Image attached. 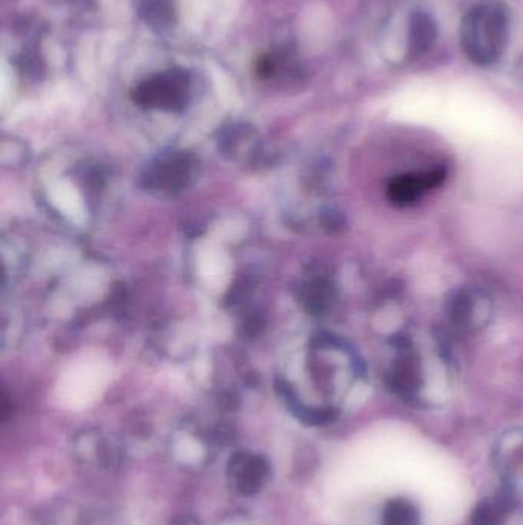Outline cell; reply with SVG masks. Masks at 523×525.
Returning a JSON list of instances; mask_svg holds the SVG:
<instances>
[{"label": "cell", "instance_id": "obj_1", "mask_svg": "<svg viewBox=\"0 0 523 525\" xmlns=\"http://www.w3.org/2000/svg\"><path fill=\"white\" fill-rule=\"evenodd\" d=\"M510 40V17L500 4H481L471 8L461 22L459 43L470 62L491 67L499 62Z\"/></svg>", "mask_w": 523, "mask_h": 525}, {"label": "cell", "instance_id": "obj_2", "mask_svg": "<svg viewBox=\"0 0 523 525\" xmlns=\"http://www.w3.org/2000/svg\"><path fill=\"white\" fill-rule=\"evenodd\" d=\"M393 349L395 354L385 372V383L402 400L408 403H422L427 372L421 352L413 341L405 337L396 340Z\"/></svg>", "mask_w": 523, "mask_h": 525}, {"label": "cell", "instance_id": "obj_3", "mask_svg": "<svg viewBox=\"0 0 523 525\" xmlns=\"http://www.w3.org/2000/svg\"><path fill=\"white\" fill-rule=\"evenodd\" d=\"M494 304L490 295L477 286L454 289L445 301L447 320L462 334L484 331L493 318Z\"/></svg>", "mask_w": 523, "mask_h": 525}, {"label": "cell", "instance_id": "obj_4", "mask_svg": "<svg viewBox=\"0 0 523 525\" xmlns=\"http://www.w3.org/2000/svg\"><path fill=\"white\" fill-rule=\"evenodd\" d=\"M444 179L442 169L398 175L387 186V197L398 208H408L416 205L431 189L438 188Z\"/></svg>", "mask_w": 523, "mask_h": 525}, {"label": "cell", "instance_id": "obj_5", "mask_svg": "<svg viewBox=\"0 0 523 525\" xmlns=\"http://www.w3.org/2000/svg\"><path fill=\"white\" fill-rule=\"evenodd\" d=\"M497 467L510 493L523 484V429L511 430L497 444Z\"/></svg>", "mask_w": 523, "mask_h": 525}, {"label": "cell", "instance_id": "obj_6", "mask_svg": "<svg viewBox=\"0 0 523 525\" xmlns=\"http://www.w3.org/2000/svg\"><path fill=\"white\" fill-rule=\"evenodd\" d=\"M438 24L430 13L424 10H415L408 19L407 30V59L410 62L424 57L438 40Z\"/></svg>", "mask_w": 523, "mask_h": 525}, {"label": "cell", "instance_id": "obj_7", "mask_svg": "<svg viewBox=\"0 0 523 525\" xmlns=\"http://www.w3.org/2000/svg\"><path fill=\"white\" fill-rule=\"evenodd\" d=\"M229 473L234 479L235 486L241 493H255L263 486L264 479L269 473L266 461L260 456L249 453H238L231 459Z\"/></svg>", "mask_w": 523, "mask_h": 525}, {"label": "cell", "instance_id": "obj_8", "mask_svg": "<svg viewBox=\"0 0 523 525\" xmlns=\"http://www.w3.org/2000/svg\"><path fill=\"white\" fill-rule=\"evenodd\" d=\"M514 509L513 493L485 499L474 510L471 525H505Z\"/></svg>", "mask_w": 523, "mask_h": 525}, {"label": "cell", "instance_id": "obj_9", "mask_svg": "<svg viewBox=\"0 0 523 525\" xmlns=\"http://www.w3.org/2000/svg\"><path fill=\"white\" fill-rule=\"evenodd\" d=\"M137 94L148 105L174 106L181 100V86L177 77L162 76L140 86Z\"/></svg>", "mask_w": 523, "mask_h": 525}, {"label": "cell", "instance_id": "obj_10", "mask_svg": "<svg viewBox=\"0 0 523 525\" xmlns=\"http://www.w3.org/2000/svg\"><path fill=\"white\" fill-rule=\"evenodd\" d=\"M382 525H421L419 512L407 499H392L382 512Z\"/></svg>", "mask_w": 523, "mask_h": 525}, {"label": "cell", "instance_id": "obj_11", "mask_svg": "<svg viewBox=\"0 0 523 525\" xmlns=\"http://www.w3.org/2000/svg\"><path fill=\"white\" fill-rule=\"evenodd\" d=\"M172 525H198V522L195 518H189V516H180V518L175 519L174 524Z\"/></svg>", "mask_w": 523, "mask_h": 525}]
</instances>
